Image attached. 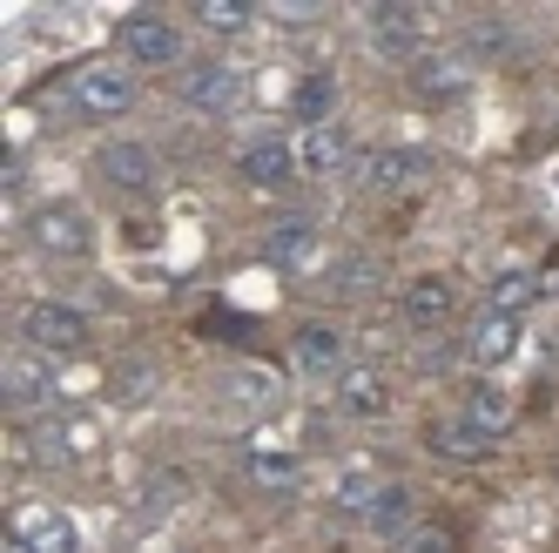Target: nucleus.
Returning a JSON list of instances; mask_svg holds the SVG:
<instances>
[{"label": "nucleus", "instance_id": "ddd939ff", "mask_svg": "<svg viewBox=\"0 0 559 553\" xmlns=\"http://www.w3.org/2000/svg\"><path fill=\"white\" fill-rule=\"evenodd\" d=\"M243 176H250L257 189H284V183L297 176V155H290V142H276V136H257V142L243 149Z\"/></svg>", "mask_w": 559, "mask_h": 553}, {"label": "nucleus", "instance_id": "20e7f679", "mask_svg": "<svg viewBox=\"0 0 559 553\" xmlns=\"http://www.w3.org/2000/svg\"><path fill=\"white\" fill-rule=\"evenodd\" d=\"M472 89V55H418L412 61V95L431 102V108H445Z\"/></svg>", "mask_w": 559, "mask_h": 553}, {"label": "nucleus", "instance_id": "412c9836", "mask_svg": "<svg viewBox=\"0 0 559 553\" xmlns=\"http://www.w3.org/2000/svg\"><path fill=\"white\" fill-rule=\"evenodd\" d=\"M472 351H478L486 365L512 358V351H519V318H499V310H486V318H478V331H472Z\"/></svg>", "mask_w": 559, "mask_h": 553}, {"label": "nucleus", "instance_id": "c756f323", "mask_svg": "<svg viewBox=\"0 0 559 553\" xmlns=\"http://www.w3.org/2000/svg\"><path fill=\"white\" fill-rule=\"evenodd\" d=\"M378 284V263L371 257H350L344 270H337V291H371Z\"/></svg>", "mask_w": 559, "mask_h": 553}, {"label": "nucleus", "instance_id": "9b49d317", "mask_svg": "<svg viewBox=\"0 0 559 553\" xmlns=\"http://www.w3.org/2000/svg\"><path fill=\"white\" fill-rule=\"evenodd\" d=\"M102 176L115 189H148L155 183V149L148 142H102Z\"/></svg>", "mask_w": 559, "mask_h": 553}, {"label": "nucleus", "instance_id": "2f4dec72", "mask_svg": "<svg viewBox=\"0 0 559 553\" xmlns=\"http://www.w3.org/2000/svg\"><path fill=\"white\" fill-rule=\"evenodd\" d=\"M88 446H95V425L74 419V425H68V452H88Z\"/></svg>", "mask_w": 559, "mask_h": 553}, {"label": "nucleus", "instance_id": "423d86ee", "mask_svg": "<svg viewBox=\"0 0 559 553\" xmlns=\"http://www.w3.org/2000/svg\"><path fill=\"white\" fill-rule=\"evenodd\" d=\"M122 48H129V61H142V68H169V61L182 55V34H176L163 14H129V21H122Z\"/></svg>", "mask_w": 559, "mask_h": 553}, {"label": "nucleus", "instance_id": "4468645a", "mask_svg": "<svg viewBox=\"0 0 559 553\" xmlns=\"http://www.w3.org/2000/svg\"><path fill=\"white\" fill-rule=\"evenodd\" d=\"M223 399H229L236 412H270L276 399H284V378L263 372V365H243V372H229V378H223Z\"/></svg>", "mask_w": 559, "mask_h": 553}, {"label": "nucleus", "instance_id": "39448f33", "mask_svg": "<svg viewBox=\"0 0 559 553\" xmlns=\"http://www.w3.org/2000/svg\"><path fill=\"white\" fill-rule=\"evenodd\" d=\"M418 176H425V155H412V149H371L365 163H357V189L365 196H397Z\"/></svg>", "mask_w": 559, "mask_h": 553}, {"label": "nucleus", "instance_id": "0eeeda50", "mask_svg": "<svg viewBox=\"0 0 559 553\" xmlns=\"http://www.w3.org/2000/svg\"><path fill=\"white\" fill-rule=\"evenodd\" d=\"M27 244L41 257H88V223L74 210H34L27 216Z\"/></svg>", "mask_w": 559, "mask_h": 553}, {"label": "nucleus", "instance_id": "6e6552de", "mask_svg": "<svg viewBox=\"0 0 559 553\" xmlns=\"http://www.w3.org/2000/svg\"><path fill=\"white\" fill-rule=\"evenodd\" d=\"M74 102H82L88 115H122V108L135 102V74L115 68V61H95L82 82H74Z\"/></svg>", "mask_w": 559, "mask_h": 553}, {"label": "nucleus", "instance_id": "f8f14e48", "mask_svg": "<svg viewBox=\"0 0 559 553\" xmlns=\"http://www.w3.org/2000/svg\"><path fill=\"white\" fill-rule=\"evenodd\" d=\"M236 95H243V89H236V68H216V61H210V68H189V74H182V102L203 108V115H223Z\"/></svg>", "mask_w": 559, "mask_h": 553}, {"label": "nucleus", "instance_id": "1a4fd4ad", "mask_svg": "<svg viewBox=\"0 0 559 553\" xmlns=\"http://www.w3.org/2000/svg\"><path fill=\"white\" fill-rule=\"evenodd\" d=\"M337 412H350V419H384V412H391V385H384V372H371V365L337 372Z\"/></svg>", "mask_w": 559, "mask_h": 553}, {"label": "nucleus", "instance_id": "aec40b11", "mask_svg": "<svg viewBox=\"0 0 559 553\" xmlns=\"http://www.w3.org/2000/svg\"><path fill=\"white\" fill-rule=\"evenodd\" d=\"M250 486H263V493H297L304 486V459L297 452H250Z\"/></svg>", "mask_w": 559, "mask_h": 553}, {"label": "nucleus", "instance_id": "4be33fe9", "mask_svg": "<svg viewBox=\"0 0 559 553\" xmlns=\"http://www.w3.org/2000/svg\"><path fill=\"white\" fill-rule=\"evenodd\" d=\"M378 493H384V480H378L365 459H350V466L337 472V506H344V513H371Z\"/></svg>", "mask_w": 559, "mask_h": 553}, {"label": "nucleus", "instance_id": "7c9ffc66", "mask_svg": "<svg viewBox=\"0 0 559 553\" xmlns=\"http://www.w3.org/2000/svg\"><path fill=\"white\" fill-rule=\"evenodd\" d=\"M465 48H478V55H506V27H499V21H478Z\"/></svg>", "mask_w": 559, "mask_h": 553}, {"label": "nucleus", "instance_id": "2eb2a0df", "mask_svg": "<svg viewBox=\"0 0 559 553\" xmlns=\"http://www.w3.org/2000/svg\"><path fill=\"white\" fill-rule=\"evenodd\" d=\"M486 446H492V439H486V432H478L465 412H459V419H438V425H431V452H445V459H459V466L486 459Z\"/></svg>", "mask_w": 559, "mask_h": 553}, {"label": "nucleus", "instance_id": "a878e982", "mask_svg": "<svg viewBox=\"0 0 559 553\" xmlns=\"http://www.w3.org/2000/svg\"><path fill=\"white\" fill-rule=\"evenodd\" d=\"M331 95H337V82H331V74H310V82L297 89V115H304L310 129H324V115H331Z\"/></svg>", "mask_w": 559, "mask_h": 553}, {"label": "nucleus", "instance_id": "7ed1b4c3", "mask_svg": "<svg viewBox=\"0 0 559 553\" xmlns=\"http://www.w3.org/2000/svg\"><path fill=\"white\" fill-rule=\"evenodd\" d=\"M365 34H371L378 55H397V61H405V55L418 61V55H425V14H418V8H397V0L365 14Z\"/></svg>", "mask_w": 559, "mask_h": 553}, {"label": "nucleus", "instance_id": "bb28decb", "mask_svg": "<svg viewBox=\"0 0 559 553\" xmlns=\"http://www.w3.org/2000/svg\"><path fill=\"white\" fill-rule=\"evenodd\" d=\"M195 21H203L210 34H236V27H250V8H243V0H203Z\"/></svg>", "mask_w": 559, "mask_h": 553}, {"label": "nucleus", "instance_id": "6ab92c4d", "mask_svg": "<svg viewBox=\"0 0 559 553\" xmlns=\"http://www.w3.org/2000/svg\"><path fill=\"white\" fill-rule=\"evenodd\" d=\"M350 155V142H344V129L337 122H324V129H310L304 142H297V169H310V176H324V169H337Z\"/></svg>", "mask_w": 559, "mask_h": 553}, {"label": "nucleus", "instance_id": "cd10ccee", "mask_svg": "<svg viewBox=\"0 0 559 553\" xmlns=\"http://www.w3.org/2000/svg\"><path fill=\"white\" fill-rule=\"evenodd\" d=\"M148 391H155V365H148V358H129L122 378H115V399L135 405V399H148Z\"/></svg>", "mask_w": 559, "mask_h": 553}, {"label": "nucleus", "instance_id": "473e14b6", "mask_svg": "<svg viewBox=\"0 0 559 553\" xmlns=\"http://www.w3.org/2000/svg\"><path fill=\"white\" fill-rule=\"evenodd\" d=\"M276 21H317V0H284V8H276Z\"/></svg>", "mask_w": 559, "mask_h": 553}, {"label": "nucleus", "instance_id": "a211bd4d", "mask_svg": "<svg viewBox=\"0 0 559 553\" xmlns=\"http://www.w3.org/2000/svg\"><path fill=\"white\" fill-rule=\"evenodd\" d=\"M290 358H297V372H304V378H324V372H337V358H344V338H337L331 325H310V331L297 338Z\"/></svg>", "mask_w": 559, "mask_h": 553}, {"label": "nucleus", "instance_id": "9d476101", "mask_svg": "<svg viewBox=\"0 0 559 553\" xmlns=\"http://www.w3.org/2000/svg\"><path fill=\"white\" fill-rule=\"evenodd\" d=\"M397 318H405L412 331H438V325L452 318V284H445V276H418V284H405Z\"/></svg>", "mask_w": 559, "mask_h": 553}, {"label": "nucleus", "instance_id": "393cba45", "mask_svg": "<svg viewBox=\"0 0 559 553\" xmlns=\"http://www.w3.org/2000/svg\"><path fill=\"white\" fill-rule=\"evenodd\" d=\"M533 291H539V284H533L526 270H506L499 284H492V310H499V318H519V310L533 304Z\"/></svg>", "mask_w": 559, "mask_h": 553}, {"label": "nucleus", "instance_id": "c85d7f7f", "mask_svg": "<svg viewBox=\"0 0 559 553\" xmlns=\"http://www.w3.org/2000/svg\"><path fill=\"white\" fill-rule=\"evenodd\" d=\"M405 553H459V540H452L445 527H438V520H425V527L405 540Z\"/></svg>", "mask_w": 559, "mask_h": 553}, {"label": "nucleus", "instance_id": "b1692460", "mask_svg": "<svg viewBox=\"0 0 559 553\" xmlns=\"http://www.w3.org/2000/svg\"><path fill=\"white\" fill-rule=\"evenodd\" d=\"M48 391V365L41 358H8V399L27 405V399H41Z\"/></svg>", "mask_w": 559, "mask_h": 553}, {"label": "nucleus", "instance_id": "f03ea898", "mask_svg": "<svg viewBox=\"0 0 559 553\" xmlns=\"http://www.w3.org/2000/svg\"><path fill=\"white\" fill-rule=\"evenodd\" d=\"M8 540H21L27 553H82V533H74V520L61 506H21Z\"/></svg>", "mask_w": 559, "mask_h": 553}, {"label": "nucleus", "instance_id": "f3484780", "mask_svg": "<svg viewBox=\"0 0 559 553\" xmlns=\"http://www.w3.org/2000/svg\"><path fill=\"white\" fill-rule=\"evenodd\" d=\"M465 419L486 432V439H506V432L519 425V412H512V399L499 385H472V399H465Z\"/></svg>", "mask_w": 559, "mask_h": 553}, {"label": "nucleus", "instance_id": "f257e3e1", "mask_svg": "<svg viewBox=\"0 0 559 553\" xmlns=\"http://www.w3.org/2000/svg\"><path fill=\"white\" fill-rule=\"evenodd\" d=\"M21 331H27V344L41 351H82L88 344V318L74 304H55V297H41V304H27V318H21Z\"/></svg>", "mask_w": 559, "mask_h": 553}, {"label": "nucleus", "instance_id": "dca6fc26", "mask_svg": "<svg viewBox=\"0 0 559 553\" xmlns=\"http://www.w3.org/2000/svg\"><path fill=\"white\" fill-rule=\"evenodd\" d=\"M263 257H270L276 270H304V263L317 257V230H310V223H276V230L263 236Z\"/></svg>", "mask_w": 559, "mask_h": 553}, {"label": "nucleus", "instance_id": "5701e85b", "mask_svg": "<svg viewBox=\"0 0 559 553\" xmlns=\"http://www.w3.org/2000/svg\"><path fill=\"white\" fill-rule=\"evenodd\" d=\"M405 520H412V493H405V486H384V493L371 499V513H365V527H371L378 540H391Z\"/></svg>", "mask_w": 559, "mask_h": 553}]
</instances>
